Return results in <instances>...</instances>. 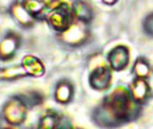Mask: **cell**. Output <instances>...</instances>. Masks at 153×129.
Returning <instances> with one entry per match:
<instances>
[{
    "mask_svg": "<svg viewBox=\"0 0 153 129\" xmlns=\"http://www.w3.org/2000/svg\"><path fill=\"white\" fill-rule=\"evenodd\" d=\"M109 67L115 72H121L127 67L129 63V51L124 45L115 46L109 51L107 56Z\"/></svg>",
    "mask_w": 153,
    "mask_h": 129,
    "instance_id": "obj_6",
    "label": "cell"
},
{
    "mask_svg": "<svg viewBox=\"0 0 153 129\" xmlns=\"http://www.w3.org/2000/svg\"><path fill=\"white\" fill-rule=\"evenodd\" d=\"M144 28L145 32L149 35V36H153V14L147 17V19L144 22Z\"/></svg>",
    "mask_w": 153,
    "mask_h": 129,
    "instance_id": "obj_18",
    "label": "cell"
},
{
    "mask_svg": "<svg viewBox=\"0 0 153 129\" xmlns=\"http://www.w3.org/2000/svg\"><path fill=\"white\" fill-rule=\"evenodd\" d=\"M130 95L138 104H145L151 97V90L148 83L143 78H136L130 85Z\"/></svg>",
    "mask_w": 153,
    "mask_h": 129,
    "instance_id": "obj_8",
    "label": "cell"
},
{
    "mask_svg": "<svg viewBox=\"0 0 153 129\" xmlns=\"http://www.w3.org/2000/svg\"><path fill=\"white\" fill-rule=\"evenodd\" d=\"M69 129H81V128H69Z\"/></svg>",
    "mask_w": 153,
    "mask_h": 129,
    "instance_id": "obj_22",
    "label": "cell"
},
{
    "mask_svg": "<svg viewBox=\"0 0 153 129\" xmlns=\"http://www.w3.org/2000/svg\"><path fill=\"white\" fill-rule=\"evenodd\" d=\"M140 112V104L135 102L129 89L115 88L103 99L92 112V120L103 128H113L135 120Z\"/></svg>",
    "mask_w": 153,
    "mask_h": 129,
    "instance_id": "obj_1",
    "label": "cell"
},
{
    "mask_svg": "<svg viewBox=\"0 0 153 129\" xmlns=\"http://www.w3.org/2000/svg\"><path fill=\"white\" fill-rule=\"evenodd\" d=\"M61 118L55 111H47L41 116L37 129H61L60 128Z\"/></svg>",
    "mask_w": 153,
    "mask_h": 129,
    "instance_id": "obj_13",
    "label": "cell"
},
{
    "mask_svg": "<svg viewBox=\"0 0 153 129\" xmlns=\"http://www.w3.org/2000/svg\"><path fill=\"white\" fill-rule=\"evenodd\" d=\"M20 46V37L15 33H10L0 42V60L7 61L14 58Z\"/></svg>",
    "mask_w": 153,
    "mask_h": 129,
    "instance_id": "obj_7",
    "label": "cell"
},
{
    "mask_svg": "<svg viewBox=\"0 0 153 129\" xmlns=\"http://www.w3.org/2000/svg\"><path fill=\"white\" fill-rule=\"evenodd\" d=\"M42 2L46 5L47 9H53L59 4L60 0H42Z\"/></svg>",
    "mask_w": 153,
    "mask_h": 129,
    "instance_id": "obj_19",
    "label": "cell"
},
{
    "mask_svg": "<svg viewBox=\"0 0 153 129\" xmlns=\"http://www.w3.org/2000/svg\"><path fill=\"white\" fill-rule=\"evenodd\" d=\"M22 99L25 101L26 105L28 107H32V106H37V105H40L41 103L43 102V95L41 93H38L36 91H32L30 93H26L24 95H21Z\"/></svg>",
    "mask_w": 153,
    "mask_h": 129,
    "instance_id": "obj_17",
    "label": "cell"
},
{
    "mask_svg": "<svg viewBox=\"0 0 153 129\" xmlns=\"http://www.w3.org/2000/svg\"><path fill=\"white\" fill-rule=\"evenodd\" d=\"M88 37L89 31L87 28V23L78 20H74L67 30L60 33V39L70 46H80L84 44Z\"/></svg>",
    "mask_w": 153,
    "mask_h": 129,
    "instance_id": "obj_4",
    "label": "cell"
},
{
    "mask_svg": "<svg viewBox=\"0 0 153 129\" xmlns=\"http://www.w3.org/2000/svg\"><path fill=\"white\" fill-rule=\"evenodd\" d=\"M71 14L74 20L89 23L92 19V11L91 7L82 0H74L72 3Z\"/></svg>",
    "mask_w": 153,
    "mask_h": 129,
    "instance_id": "obj_11",
    "label": "cell"
},
{
    "mask_svg": "<svg viewBox=\"0 0 153 129\" xmlns=\"http://www.w3.org/2000/svg\"><path fill=\"white\" fill-rule=\"evenodd\" d=\"M111 68L106 65H98L89 75V85L92 89L99 91L106 90L111 83Z\"/></svg>",
    "mask_w": 153,
    "mask_h": 129,
    "instance_id": "obj_5",
    "label": "cell"
},
{
    "mask_svg": "<svg viewBox=\"0 0 153 129\" xmlns=\"http://www.w3.org/2000/svg\"><path fill=\"white\" fill-rule=\"evenodd\" d=\"M133 72L135 74L136 78L146 79L149 76V72H150V66H149L148 62L146 60L142 59V58L137 59L134 63Z\"/></svg>",
    "mask_w": 153,
    "mask_h": 129,
    "instance_id": "obj_16",
    "label": "cell"
},
{
    "mask_svg": "<svg viewBox=\"0 0 153 129\" xmlns=\"http://www.w3.org/2000/svg\"><path fill=\"white\" fill-rule=\"evenodd\" d=\"M102 1H104L106 4H113L115 2V0H102Z\"/></svg>",
    "mask_w": 153,
    "mask_h": 129,
    "instance_id": "obj_20",
    "label": "cell"
},
{
    "mask_svg": "<svg viewBox=\"0 0 153 129\" xmlns=\"http://www.w3.org/2000/svg\"><path fill=\"white\" fill-rule=\"evenodd\" d=\"M11 14L17 20L20 25L24 28H30L34 24V20H36L22 5V3H14L11 7Z\"/></svg>",
    "mask_w": 153,
    "mask_h": 129,
    "instance_id": "obj_12",
    "label": "cell"
},
{
    "mask_svg": "<svg viewBox=\"0 0 153 129\" xmlns=\"http://www.w3.org/2000/svg\"><path fill=\"white\" fill-rule=\"evenodd\" d=\"M21 65L26 72L27 76L39 78V77H42L45 74L44 64L41 62L40 59H38L37 57H34L32 55L25 56L22 59Z\"/></svg>",
    "mask_w": 153,
    "mask_h": 129,
    "instance_id": "obj_10",
    "label": "cell"
},
{
    "mask_svg": "<svg viewBox=\"0 0 153 129\" xmlns=\"http://www.w3.org/2000/svg\"><path fill=\"white\" fill-rule=\"evenodd\" d=\"M0 129H17V128H16V126H12V125H10L9 127H3V128H0Z\"/></svg>",
    "mask_w": 153,
    "mask_h": 129,
    "instance_id": "obj_21",
    "label": "cell"
},
{
    "mask_svg": "<svg viewBox=\"0 0 153 129\" xmlns=\"http://www.w3.org/2000/svg\"><path fill=\"white\" fill-rule=\"evenodd\" d=\"M26 76L27 74L22 67V65H14L0 69V80L3 81L18 80V79H21Z\"/></svg>",
    "mask_w": 153,
    "mask_h": 129,
    "instance_id": "obj_15",
    "label": "cell"
},
{
    "mask_svg": "<svg viewBox=\"0 0 153 129\" xmlns=\"http://www.w3.org/2000/svg\"><path fill=\"white\" fill-rule=\"evenodd\" d=\"M27 108L28 106L21 95H14L3 106L2 116L9 125L19 126L26 120Z\"/></svg>",
    "mask_w": 153,
    "mask_h": 129,
    "instance_id": "obj_2",
    "label": "cell"
},
{
    "mask_svg": "<svg viewBox=\"0 0 153 129\" xmlns=\"http://www.w3.org/2000/svg\"><path fill=\"white\" fill-rule=\"evenodd\" d=\"M46 20L51 28L57 31L58 33H63L69 28L71 22L74 21V17L67 3L61 2L51 10L46 16Z\"/></svg>",
    "mask_w": 153,
    "mask_h": 129,
    "instance_id": "obj_3",
    "label": "cell"
},
{
    "mask_svg": "<svg viewBox=\"0 0 153 129\" xmlns=\"http://www.w3.org/2000/svg\"><path fill=\"white\" fill-rule=\"evenodd\" d=\"M74 95V87L68 80H61L55 88V100L59 104L66 105L72 101Z\"/></svg>",
    "mask_w": 153,
    "mask_h": 129,
    "instance_id": "obj_9",
    "label": "cell"
},
{
    "mask_svg": "<svg viewBox=\"0 0 153 129\" xmlns=\"http://www.w3.org/2000/svg\"><path fill=\"white\" fill-rule=\"evenodd\" d=\"M22 5L36 20L44 17L46 11L48 10L42 1H38V0H23Z\"/></svg>",
    "mask_w": 153,
    "mask_h": 129,
    "instance_id": "obj_14",
    "label": "cell"
}]
</instances>
